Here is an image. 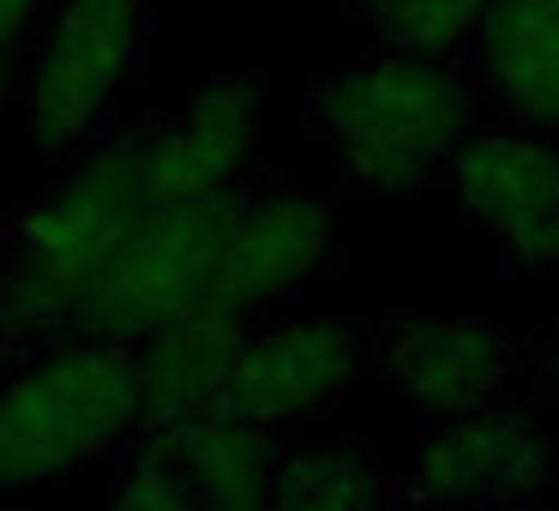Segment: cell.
Here are the masks:
<instances>
[{"label":"cell","mask_w":559,"mask_h":511,"mask_svg":"<svg viewBox=\"0 0 559 511\" xmlns=\"http://www.w3.org/2000/svg\"><path fill=\"white\" fill-rule=\"evenodd\" d=\"M307 133L331 145L343 181L367 199H415L445 181L481 127L463 55L361 49L331 61L301 103Z\"/></svg>","instance_id":"6da1fadb"},{"label":"cell","mask_w":559,"mask_h":511,"mask_svg":"<svg viewBox=\"0 0 559 511\" xmlns=\"http://www.w3.org/2000/svg\"><path fill=\"white\" fill-rule=\"evenodd\" d=\"M133 343L61 337L0 373V494H37L139 439Z\"/></svg>","instance_id":"7a4b0ae2"},{"label":"cell","mask_w":559,"mask_h":511,"mask_svg":"<svg viewBox=\"0 0 559 511\" xmlns=\"http://www.w3.org/2000/svg\"><path fill=\"white\" fill-rule=\"evenodd\" d=\"M151 0H55L25 73V127L43 169H67L115 127V103L139 79Z\"/></svg>","instance_id":"3957f363"},{"label":"cell","mask_w":559,"mask_h":511,"mask_svg":"<svg viewBox=\"0 0 559 511\" xmlns=\"http://www.w3.org/2000/svg\"><path fill=\"white\" fill-rule=\"evenodd\" d=\"M277 463L283 439L229 415L139 427L91 511H259Z\"/></svg>","instance_id":"277c9868"},{"label":"cell","mask_w":559,"mask_h":511,"mask_svg":"<svg viewBox=\"0 0 559 511\" xmlns=\"http://www.w3.org/2000/svg\"><path fill=\"white\" fill-rule=\"evenodd\" d=\"M247 187L211 199H169V205H151L145 223L133 229V241L121 247L115 271L103 277L97 301L85 313L79 337H109V343H139L157 325L193 313L199 301H211V277H217L223 241L235 229V211H241Z\"/></svg>","instance_id":"5b68a950"},{"label":"cell","mask_w":559,"mask_h":511,"mask_svg":"<svg viewBox=\"0 0 559 511\" xmlns=\"http://www.w3.org/2000/svg\"><path fill=\"white\" fill-rule=\"evenodd\" d=\"M367 373L427 415V427L511 397L530 373V343L481 313H415L385 307L367 319Z\"/></svg>","instance_id":"8992f818"},{"label":"cell","mask_w":559,"mask_h":511,"mask_svg":"<svg viewBox=\"0 0 559 511\" xmlns=\"http://www.w3.org/2000/svg\"><path fill=\"white\" fill-rule=\"evenodd\" d=\"M403 494L427 511L487 506V511H535L559 499V427L535 403H481L451 415L415 451Z\"/></svg>","instance_id":"52a82bcc"},{"label":"cell","mask_w":559,"mask_h":511,"mask_svg":"<svg viewBox=\"0 0 559 511\" xmlns=\"http://www.w3.org/2000/svg\"><path fill=\"white\" fill-rule=\"evenodd\" d=\"M343 235V205L331 187L307 181H253L235 211V229L223 241L211 301L241 319H259L325 277Z\"/></svg>","instance_id":"ba28073f"},{"label":"cell","mask_w":559,"mask_h":511,"mask_svg":"<svg viewBox=\"0 0 559 511\" xmlns=\"http://www.w3.org/2000/svg\"><path fill=\"white\" fill-rule=\"evenodd\" d=\"M445 181L511 277L559 271V139L475 127Z\"/></svg>","instance_id":"9c48e42d"},{"label":"cell","mask_w":559,"mask_h":511,"mask_svg":"<svg viewBox=\"0 0 559 511\" xmlns=\"http://www.w3.org/2000/svg\"><path fill=\"white\" fill-rule=\"evenodd\" d=\"M361 373H367V325H349V319L253 325L229 361L217 415L277 433V427H295L307 415L343 403Z\"/></svg>","instance_id":"30bf717a"},{"label":"cell","mask_w":559,"mask_h":511,"mask_svg":"<svg viewBox=\"0 0 559 511\" xmlns=\"http://www.w3.org/2000/svg\"><path fill=\"white\" fill-rule=\"evenodd\" d=\"M265 109L247 73H211L175 115L151 109V139H145V187L151 205L169 199H211L229 187L253 181V145Z\"/></svg>","instance_id":"8fae6325"},{"label":"cell","mask_w":559,"mask_h":511,"mask_svg":"<svg viewBox=\"0 0 559 511\" xmlns=\"http://www.w3.org/2000/svg\"><path fill=\"white\" fill-rule=\"evenodd\" d=\"M463 55L481 121L559 139V0H487Z\"/></svg>","instance_id":"7c38bea8"},{"label":"cell","mask_w":559,"mask_h":511,"mask_svg":"<svg viewBox=\"0 0 559 511\" xmlns=\"http://www.w3.org/2000/svg\"><path fill=\"white\" fill-rule=\"evenodd\" d=\"M253 325L259 319H241L217 301H199L193 313H181L169 325H157L151 337H139L133 361H139V415H145V427H175V421L217 415L229 361Z\"/></svg>","instance_id":"4fadbf2b"},{"label":"cell","mask_w":559,"mask_h":511,"mask_svg":"<svg viewBox=\"0 0 559 511\" xmlns=\"http://www.w3.org/2000/svg\"><path fill=\"white\" fill-rule=\"evenodd\" d=\"M385 499L391 482L379 470V451L355 433H331L283 445L259 511H385Z\"/></svg>","instance_id":"5bb4252c"},{"label":"cell","mask_w":559,"mask_h":511,"mask_svg":"<svg viewBox=\"0 0 559 511\" xmlns=\"http://www.w3.org/2000/svg\"><path fill=\"white\" fill-rule=\"evenodd\" d=\"M481 13L487 0H355V19L379 49L403 55H463Z\"/></svg>","instance_id":"9a60e30c"},{"label":"cell","mask_w":559,"mask_h":511,"mask_svg":"<svg viewBox=\"0 0 559 511\" xmlns=\"http://www.w3.org/2000/svg\"><path fill=\"white\" fill-rule=\"evenodd\" d=\"M49 7L55 0H0V73H7V61L19 55V43L49 19Z\"/></svg>","instance_id":"2e32d148"},{"label":"cell","mask_w":559,"mask_h":511,"mask_svg":"<svg viewBox=\"0 0 559 511\" xmlns=\"http://www.w3.org/2000/svg\"><path fill=\"white\" fill-rule=\"evenodd\" d=\"M530 379H535V391H542V403L559 415V325H547L530 337Z\"/></svg>","instance_id":"e0dca14e"},{"label":"cell","mask_w":559,"mask_h":511,"mask_svg":"<svg viewBox=\"0 0 559 511\" xmlns=\"http://www.w3.org/2000/svg\"><path fill=\"white\" fill-rule=\"evenodd\" d=\"M0 511H37V506H25L19 494H0Z\"/></svg>","instance_id":"ac0fdd59"},{"label":"cell","mask_w":559,"mask_h":511,"mask_svg":"<svg viewBox=\"0 0 559 511\" xmlns=\"http://www.w3.org/2000/svg\"><path fill=\"white\" fill-rule=\"evenodd\" d=\"M7 103H13V85H7V73H0V121H7Z\"/></svg>","instance_id":"d6986e66"}]
</instances>
